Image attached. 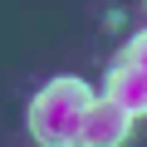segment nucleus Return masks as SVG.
Returning <instances> with one entry per match:
<instances>
[{
    "label": "nucleus",
    "instance_id": "obj_1",
    "mask_svg": "<svg viewBox=\"0 0 147 147\" xmlns=\"http://www.w3.org/2000/svg\"><path fill=\"white\" fill-rule=\"evenodd\" d=\"M88 103H93V88H88L84 79H74V74L44 84V88L30 98V137H34L39 147H74Z\"/></svg>",
    "mask_w": 147,
    "mask_h": 147
},
{
    "label": "nucleus",
    "instance_id": "obj_2",
    "mask_svg": "<svg viewBox=\"0 0 147 147\" xmlns=\"http://www.w3.org/2000/svg\"><path fill=\"white\" fill-rule=\"evenodd\" d=\"M127 132H132V113H123L113 98L98 93L88 103L84 123H79V142H74V147H123Z\"/></svg>",
    "mask_w": 147,
    "mask_h": 147
},
{
    "label": "nucleus",
    "instance_id": "obj_3",
    "mask_svg": "<svg viewBox=\"0 0 147 147\" xmlns=\"http://www.w3.org/2000/svg\"><path fill=\"white\" fill-rule=\"evenodd\" d=\"M103 98H113L123 113L142 118V113H147V74L118 59V64L108 69V79H103Z\"/></svg>",
    "mask_w": 147,
    "mask_h": 147
},
{
    "label": "nucleus",
    "instance_id": "obj_4",
    "mask_svg": "<svg viewBox=\"0 0 147 147\" xmlns=\"http://www.w3.org/2000/svg\"><path fill=\"white\" fill-rule=\"evenodd\" d=\"M123 64H132V69H142V74H147V30H142V34H132V39L123 44Z\"/></svg>",
    "mask_w": 147,
    "mask_h": 147
}]
</instances>
